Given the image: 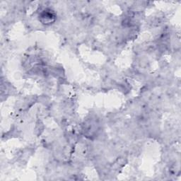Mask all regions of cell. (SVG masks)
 I'll list each match as a JSON object with an SVG mask.
<instances>
[{"label": "cell", "instance_id": "obj_1", "mask_svg": "<svg viewBox=\"0 0 181 181\" xmlns=\"http://www.w3.org/2000/svg\"><path fill=\"white\" fill-rule=\"evenodd\" d=\"M46 17V18H45V20L43 21V23H45V24H47V23H51L54 20V17L53 16V14H52V13L48 12V11H46V12H44L42 14V16H41V18H44Z\"/></svg>", "mask_w": 181, "mask_h": 181}]
</instances>
